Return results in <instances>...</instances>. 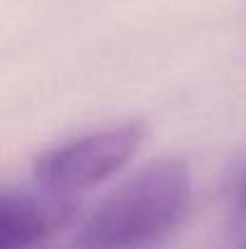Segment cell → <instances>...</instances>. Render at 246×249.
<instances>
[{"label":"cell","instance_id":"cell-5","mask_svg":"<svg viewBox=\"0 0 246 249\" xmlns=\"http://www.w3.org/2000/svg\"><path fill=\"white\" fill-rule=\"evenodd\" d=\"M239 249H246V242H244V245H242V247H239Z\"/></svg>","mask_w":246,"mask_h":249},{"label":"cell","instance_id":"cell-4","mask_svg":"<svg viewBox=\"0 0 246 249\" xmlns=\"http://www.w3.org/2000/svg\"><path fill=\"white\" fill-rule=\"evenodd\" d=\"M234 225H237V230H239L242 235H246V179L242 181V189H239V196H237Z\"/></svg>","mask_w":246,"mask_h":249},{"label":"cell","instance_id":"cell-2","mask_svg":"<svg viewBox=\"0 0 246 249\" xmlns=\"http://www.w3.org/2000/svg\"><path fill=\"white\" fill-rule=\"evenodd\" d=\"M143 138L145 124L128 121L66 141L36 155L34 181L49 191L73 196L104 181L118 167L126 165L140 148Z\"/></svg>","mask_w":246,"mask_h":249},{"label":"cell","instance_id":"cell-3","mask_svg":"<svg viewBox=\"0 0 246 249\" xmlns=\"http://www.w3.org/2000/svg\"><path fill=\"white\" fill-rule=\"evenodd\" d=\"M5 186L0 196V249H34L75 215V198L44 189Z\"/></svg>","mask_w":246,"mask_h":249},{"label":"cell","instance_id":"cell-1","mask_svg":"<svg viewBox=\"0 0 246 249\" xmlns=\"http://www.w3.org/2000/svg\"><path fill=\"white\" fill-rule=\"evenodd\" d=\"M191 174L181 160L145 165L82 223L78 249H150L188 213Z\"/></svg>","mask_w":246,"mask_h":249}]
</instances>
